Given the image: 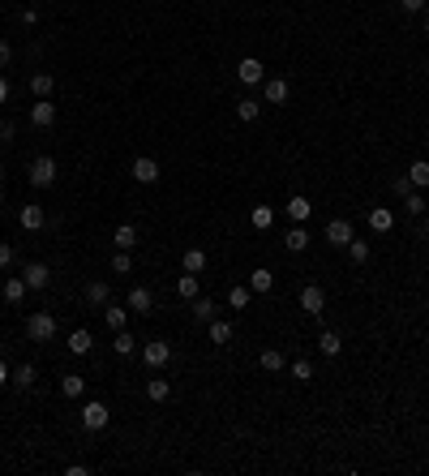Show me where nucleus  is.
I'll return each instance as SVG.
<instances>
[{
  "mask_svg": "<svg viewBox=\"0 0 429 476\" xmlns=\"http://www.w3.org/2000/svg\"><path fill=\"white\" fill-rule=\"evenodd\" d=\"M391 189H395V198H408V194H412V181H408V176H395Z\"/></svg>",
  "mask_w": 429,
  "mask_h": 476,
  "instance_id": "obj_43",
  "label": "nucleus"
},
{
  "mask_svg": "<svg viewBox=\"0 0 429 476\" xmlns=\"http://www.w3.org/2000/svg\"><path fill=\"white\" fill-rule=\"evenodd\" d=\"M26 181L35 185V189H52V185H56V159H52V155H39L35 163H30Z\"/></svg>",
  "mask_w": 429,
  "mask_h": 476,
  "instance_id": "obj_2",
  "label": "nucleus"
},
{
  "mask_svg": "<svg viewBox=\"0 0 429 476\" xmlns=\"http://www.w3.org/2000/svg\"><path fill=\"white\" fill-rule=\"evenodd\" d=\"M425 35H429V18H425Z\"/></svg>",
  "mask_w": 429,
  "mask_h": 476,
  "instance_id": "obj_49",
  "label": "nucleus"
},
{
  "mask_svg": "<svg viewBox=\"0 0 429 476\" xmlns=\"http://www.w3.org/2000/svg\"><path fill=\"white\" fill-rule=\"evenodd\" d=\"M13 262H18V249H13V245H5V241H0V271H5V266H13Z\"/></svg>",
  "mask_w": 429,
  "mask_h": 476,
  "instance_id": "obj_42",
  "label": "nucleus"
},
{
  "mask_svg": "<svg viewBox=\"0 0 429 476\" xmlns=\"http://www.w3.org/2000/svg\"><path fill=\"white\" fill-rule=\"evenodd\" d=\"M177 296H181V300H198V296H202V283H198V275L181 271V279H177Z\"/></svg>",
  "mask_w": 429,
  "mask_h": 476,
  "instance_id": "obj_22",
  "label": "nucleus"
},
{
  "mask_svg": "<svg viewBox=\"0 0 429 476\" xmlns=\"http://www.w3.org/2000/svg\"><path fill=\"white\" fill-rule=\"evenodd\" d=\"M5 382H13V373H9V365L0 360V386H5Z\"/></svg>",
  "mask_w": 429,
  "mask_h": 476,
  "instance_id": "obj_47",
  "label": "nucleus"
},
{
  "mask_svg": "<svg viewBox=\"0 0 429 476\" xmlns=\"http://www.w3.org/2000/svg\"><path fill=\"white\" fill-rule=\"evenodd\" d=\"M30 90H35V99H52L56 77H52V73H35V77H30Z\"/></svg>",
  "mask_w": 429,
  "mask_h": 476,
  "instance_id": "obj_26",
  "label": "nucleus"
},
{
  "mask_svg": "<svg viewBox=\"0 0 429 476\" xmlns=\"http://www.w3.org/2000/svg\"><path fill=\"white\" fill-rule=\"evenodd\" d=\"M283 211H288V219H292V224H305V219L313 215V202H309L305 194H292L288 202H283Z\"/></svg>",
  "mask_w": 429,
  "mask_h": 476,
  "instance_id": "obj_12",
  "label": "nucleus"
},
{
  "mask_svg": "<svg viewBox=\"0 0 429 476\" xmlns=\"http://www.w3.org/2000/svg\"><path fill=\"white\" fill-rule=\"evenodd\" d=\"M292 99V86L288 82H283V77H266V82H262V103H288Z\"/></svg>",
  "mask_w": 429,
  "mask_h": 476,
  "instance_id": "obj_9",
  "label": "nucleus"
},
{
  "mask_svg": "<svg viewBox=\"0 0 429 476\" xmlns=\"http://www.w3.org/2000/svg\"><path fill=\"white\" fill-rule=\"evenodd\" d=\"M408 181H412V189H429V159H417L408 168Z\"/></svg>",
  "mask_w": 429,
  "mask_h": 476,
  "instance_id": "obj_30",
  "label": "nucleus"
},
{
  "mask_svg": "<svg viewBox=\"0 0 429 476\" xmlns=\"http://www.w3.org/2000/svg\"><path fill=\"white\" fill-rule=\"evenodd\" d=\"M236 77H241L245 86H262L266 82V65H262L258 56H245L241 65H236Z\"/></svg>",
  "mask_w": 429,
  "mask_h": 476,
  "instance_id": "obj_7",
  "label": "nucleus"
},
{
  "mask_svg": "<svg viewBox=\"0 0 429 476\" xmlns=\"http://www.w3.org/2000/svg\"><path fill=\"white\" fill-rule=\"evenodd\" d=\"M425 5H429V0H400V9H404V13H421Z\"/></svg>",
  "mask_w": 429,
  "mask_h": 476,
  "instance_id": "obj_45",
  "label": "nucleus"
},
{
  "mask_svg": "<svg viewBox=\"0 0 429 476\" xmlns=\"http://www.w3.org/2000/svg\"><path fill=\"white\" fill-rule=\"evenodd\" d=\"M86 300H90V305H99V309H103L107 300H112V292H107V283H103V279H90V283H86Z\"/></svg>",
  "mask_w": 429,
  "mask_h": 476,
  "instance_id": "obj_28",
  "label": "nucleus"
},
{
  "mask_svg": "<svg viewBox=\"0 0 429 476\" xmlns=\"http://www.w3.org/2000/svg\"><path fill=\"white\" fill-rule=\"evenodd\" d=\"M146 399L151 404H168L172 399V382L168 378H146Z\"/></svg>",
  "mask_w": 429,
  "mask_h": 476,
  "instance_id": "obj_17",
  "label": "nucleus"
},
{
  "mask_svg": "<svg viewBox=\"0 0 429 476\" xmlns=\"http://www.w3.org/2000/svg\"><path fill=\"white\" fill-rule=\"evenodd\" d=\"M26 292H30V288H26L22 275H9V279H5V305H22Z\"/></svg>",
  "mask_w": 429,
  "mask_h": 476,
  "instance_id": "obj_18",
  "label": "nucleus"
},
{
  "mask_svg": "<svg viewBox=\"0 0 429 476\" xmlns=\"http://www.w3.org/2000/svg\"><path fill=\"white\" fill-rule=\"evenodd\" d=\"M317 352H322V356H339L343 352V339L335 335V330H322V335H317Z\"/></svg>",
  "mask_w": 429,
  "mask_h": 476,
  "instance_id": "obj_27",
  "label": "nucleus"
},
{
  "mask_svg": "<svg viewBox=\"0 0 429 476\" xmlns=\"http://www.w3.org/2000/svg\"><path fill=\"white\" fill-rule=\"evenodd\" d=\"M206 335H211V343H232V322H224V317H211V322H206Z\"/></svg>",
  "mask_w": 429,
  "mask_h": 476,
  "instance_id": "obj_20",
  "label": "nucleus"
},
{
  "mask_svg": "<svg viewBox=\"0 0 429 476\" xmlns=\"http://www.w3.org/2000/svg\"><path fill=\"white\" fill-rule=\"evenodd\" d=\"M103 322H107V330H125V322H129V313H125L120 305H112V300H107V305H103Z\"/></svg>",
  "mask_w": 429,
  "mask_h": 476,
  "instance_id": "obj_29",
  "label": "nucleus"
},
{
  "mask_svg": "<svg viewBox=\"0 0 429 476\" xmlns=\"http://www.w3.org/2000/svg\"><path fill=\"white\" fill-rule=\"evenodd\" d=\"M129 176H133L138 185H155L159 176H164V172H159V163H155L151 155H138L133 163H129Z\"/></svg>",
  "mask_w": 429,
  "mask_h": 476,
  "instance_id": "obj_5",
  "label": "nucleus"
},
{
  "mask_svg": "<svg viewBox=\"0 0 429 476\" xmlns=\"http://www.w3.org/2000/svg\"><path fill=\"white\" fill-rule=\"evenodd\" d=\"M249 296H253V292L245 288V283H236V288H228V305H232V309H249Z\"/></svg>",
  "mask_w": 429,
  "mask_h": 476,
  "instance_id": "obj_38",
  "label": "nucleus"
},
{
  "mask_svg": "<svg viewBox=\"0 0 429 476\" xmlns=\"http://www.w3.org/2000/svg\"><path fill=\"white\" fill-rule=\"evenodd\" d=\"M22 279H26V288H30V292H43L47 283H52V271H47L43 262H30L26 271H22Z\"/></svg>",
  "mask_w": 429,
  "mask_h": 476,
  "instance_id": "obj_11",
  "label": "nucleus"
},
{
  "mask_svg": "<svg viewBox=\"0 0 429 476\" xmlns=\"http://www.w3.org/2000/svg\"><path fill=\"white\" fill-rule=\"evenodd\" d=\"M30 124H35V129H52L56 124V103L52 99H35L30 103Z\"/></svg>",
  "mask_w": 429,
  "mask_h": 476,
  "instance_id": "obj_10",
  "label": "nucleus"
},
{
  "mask_svg": "<svg viewBox=\"0 0 429 476\" xmlns=\"http://www.w3.org/2000/svg\"><path fill=\"white\" fill-rule=\"evenodd\" d=\"M236 116H241L245 124L258 120V116H262V103H258V99H241V103H236Z\"/></svg>",
  "mask_w": 429,
  "mask_h": 476,
  "instance_id": "obj_36",
  "label": "nucleus"
},
{
  "mask_svg": "<svg viewBox=\"0 0 429 476\" xmlns=\"http://www.w3.org/2000/svg\"><path fill=\"white\" fill-rule=\"evenodd\" d=\"M35 378H39L35 365H18V369H13V386H18V391H30V386H35Z\"/></svg>",
  "mask_w": 429,
  "mask_h": 476,
  "instance_id": "obj_31",
  "label": "nucleus"
},
{
  "mask_svg": "<svg viewBox=\"0 0 429 476\" xmlns=\"http://www.w3.org/2000/svg\"><path fill=\"white\" fill-rule=\"evenodd\" d=\"M112 347H116V352H120V356H133V352H138V339L129 335V330H116V339H112Z\"/></svg>",
  "mask_w": 429,
  "mask_h": 476,
  "instance_id": "obj_37",
  "label": "nucleus"
},
{
  "mask_svg": "<svg viewBox=\"0 0 429 476\" xmlns=\"http://www.w3.org/2000/svg\"><path fill=\"white\" fill-rule=\"evenodd\" d=\"M129 309H133V313H142V317L155 313V296H151L146 288H129Z\"/></svg>",
  "mask_w": 429,
  "mask_h": 476,
  "instance_id": "obj_21",
  "label": "nucleus"
},
{
  "mask_svg": "<svg viewBox=\"0 0 429 476\" xmlns=\"http://www.w3.org/2000/svg\"><path fill=\"white\" fill-rule=\"evenodd\" d=\"M348 258H352L356 266H365V262H369V241H356V236H352V241H348Z\"/></svg>",
  "mask_w": 429,
  "mask_h": 476,
  "instance_id": "obj_35",
  "label": "nucleus"
},
{
  "mask_svg": "<svg viewBox=\"0 0 429 476\" xmlns=\"http://www.w3.org/2000/svg\"><path fill=\"white\" fill-rule=\"evenodd\" d=\"M300 309H305L309 317H322V309H326V292L317 288V283H305V288H300Z\"/></svg>",
  "mask_w": 429,
  "mask_h": 476,
  "instance_id": "obj_8",
  "label": "nucleus"
},
{
  "mask_svg": "<svg viewBox=\"0 0 429 476\" xmlns=\"http://www.w3.org/2000/svg\"><path fill=\"white\" fill-rule=\"evenodd\" d=\"M9 103V82H5V73H0V107Z\"/></svg>",
  "mask_w": 429,
  "mask_h": 476,
  "instance_id": "obj_46",
  "label": "nucleus"
},
{
  "mask_svg": "<svg viewBox=\"0 0 429 476\" xmlns=\"http://www.w3.org/2000/svg\"><path fill=\"white\" fill-rule=\"evenodd\" d=\"M18 224H22L26 232H43V224H47L43 206H35V202H30V206H22V211H18Z\"/></svg>",
  "mask_w": 429,
  "mask_h": 476,
  "instance_id": "obj_13",
  "label": "nucleus"
},
{
  "mask_svg": "<svg viewBox=\"0 0 429 476\" xmlns=\"http://www.w3.org/2000/svg\"><path fill=\"white\" fill-rule=\"evenodd\" d=\"M129 271H133L129 249H116V253H112V275H129Z\"/></svg>",
  "mask_w": 429,
  "mask_h": 476,
  "instance_id": "obj_39",
  "label": "nucleus"
},
{
  "mask_svg": "<svg viewBox=\"0 0 429 476\" xmlns=\"http://www.w3.org/2000/svg\"><path fill=\"white\" fill-rule=\"evenodd\" d=\"M258 365L266 373H283V352H279V347H266V352L258 356Z\"/></svg>",
  "mask_w": 429,
  "mask_h": 476,
  "instance_id": "obj_33",
  "label": "nucleus"
},
{
  "mask_svg": "<svg viewBox=\"0 0 429 476\" xmlns=\"http://www.w3.org/2000/svg\"><path fill=\"white\" fill-rule=\"evenodd\" d=\"M26 335L35 339V343H52V339H56V317L43 313V309L30 313V317H26Z\"/></svg>",
  "mask_w": 429,
  "mask_h": 476,
  "instance_id": "obj_1",
  "label": "nucleus"
},
{
  "mask_svg": "<svg viewBox=\"0 0 429 476\" xmlns=\"http://www.w3.org/2000/svg\"><path fill=\"white\" fill-rule=\"evenodd\" d=\"M112 245H116V249H133V245H138V228H133V224H120V228L112 232Z\"/></svg>",
  "mask_w": 429,
  "mask_h": 476,
  "instance_id": "obj_32",
  "label": "nucleus"
},
{
  "mask_svg": "<svg viewBox=\"0 0 429 476\" xmlns=\"http://www.w3.org/2000/svg\"><path fill=\"white\" fill-rule=\"evenodd\" d=\"M9 60H13V43H9V39H0V69H5Z\"/></svg>",
  "mask_w": 429,
  "mask_h": 476,
  "instance_id": "obj_44",
  "label": "nucleus"
},
{
  "mask_svg": "<svg viewBox=\"0 0 429 476\" xmlns=\"http://www.w3.org/2000/svg\"><path fill=\"white\" fill-rule=\"evenodd\" d=\"M288 373L296 378V382H313V365H309V360H292Z\"/></svg>",
  "mask_w": 429,
  "mask_h": 476,
  "instance_id": "obj_40",
  "label": "nucleus"
},
{
  "mask_svg": "<svg viewBox=\"0 0 429 476\" xmlns=\"http://www.w3.org/2000/svg\"><path fill=\"white\" fill-rule=\"evenodd\" d=\"M206 262H211V258H206V249H185L181 253V271H189V275H202Z\"/></svg>",
  "mask_w": 429,
  "mask_h": 476,
  "instance_id": "obj_15",
  "label": "nucleus"
},
{
  "mask_svg": "<svg viewBox=\"0 0 429 476\" xmlns=\"http://www.w3.org/2000/svg\"><path fill=\"white\" fill-rule=\"evenodd\" d=\"M271 288H275V275L266 271V266H258V271H249V292H253V296H266Z\"/></svg>",
  "mask_w": 429,
  "mask_h": 476,
  "instance_id": "obj_16",
  "label": "nucleus"
},
{
  "mask_svg": "<svg viewBox=\"0 0 429 476\" xmlns=\"http://www.w3.org/2000/svg\"><path fill=\"white\" fill-rule=\"evenodd\" d=\"M107 421H112V408H107L103 399H86V404H82V425H86L90 434L107 429Z\"/></svg>",
  "mask_w": 429,
  "mask_h": 476,
  "instance_id": "obj_3",
  "label": "nucleus"
},
{
  "mask_svg": "<svg viewBox=\"0 0 429 476\" xmlns=\"http://www.w3.org/2000/svg\"><path fill=\"white\" fill-rule=\"evenodd\" d=\"M138 352H142V360H146V369H164V365L172 360V343L168 339H146Z\"/></svg>",
  "mask_w": 429,
  "mask_h": 476,
  "instance_id": "obj_4",
  "label": "nucleus"
},
{
  "mask_svg": "<svg viewBox=\"0 0 429 476\" xmlns=\"http://www.w3.org/2000/svg\"><path fill=\"white\" fill-rule=\"evenodd\" d=\"M425 236H429V215H425Z\"/></svg>",
  "mask_w": 429,
  "mask_h": 476,
  "instance_id": "obj_48",
  "label": "nucleus"
},
{
  "mask_svg": "<svg viewBox=\"0 0 429 476\" xmlns=\"http://www.w3.org/2000/svg\"><path fill=\"white\" fill-rule=\"evenodd\" d=\"M0 206H5V194H0Z\"/></svg>",
  "mask_w": 429,
  "mask_h": 476,
  "instance_id": "obj_50",
  "label": "nucleus"
},
{
  "mask_svg": "<svg viewBox=\"0 0 429 476\" xmlns=\"http://www.w3.org/2000/svg\"><path fill=\"white\" fill-rule=\"evenodd\" d=\"M404 206H408V215H417V219L429 211V206H425V198H421V189H412V194L404 198Z\"/></svg>",
  "mask_w": 429,
  "mask_h": 476,
  "instance_id": "obj_41",
  "label": "nucleus"
},
{
  "mask_svg": "<svg viewBox=\"0 0 429 476\" xmlns=\"http://www.w3.org/2000/svg\"><path fill=\"white\" fill-rule=\"evenodd\" d=\"M60 395H65V399H82L86 395V378L82 373H65L60 378Z\"/></svg>",
  "mask_w": 429,
  "mask_h": 476,
  "instance_id": "obj_19",
  "label": "nucleus"
},
{
  "mask_svg": "<svg viewBox=\"0 0 429 476\" xmlns=\"http://www.w3.org/2000/svg\"><path fill=\"white\" fill-rule=\"evenodd\" d=\"M283 245H288V253H305V249H309V232L296 224V228L283 232Z\"/></svg>",
  "mask_w": 429,
  "mask_h": 476,
  "instance_id": "obj_23",
  "label": "nucleus"
},
{
  "mask_svg": "<svg viewBox=\"0 0 429 476\" xmlns=\"http://www.w3.org/2000/svg\"><path fill=\"white\" fill-rule=\"evenodd\" d=\"M249 224H253V232H266L275 224V206H253L249 211Z\"/></svg>",
  "mask_w": 429,
  "mask_h": 476,
  "instance_id": "obj_24",
  "label": "nucleus"
},
{
  "mask_svg": "<svg viewBox=\"0 0 429 476\" xmlns=\"http://www.w3.org/2000/svg\"><path fill=\"white\" fill-rule=\"evenodd\" d=\"M65 347H69V352H73V356H86V352H90V347H94V339H90V330H82V326H77V330H73V335H69V343H65Z\"/></svg>",
  "mask_w": 429,
  "mask_h": 476,
  "instance_id": "obj_25",
  "label": "nucleus"
},
{
  "mask_svg": "<svg viewBox=\"0 0 429 476\" xmlns=\"http://www.w3.org/2000/svg\"><path fill=\"white\" fill-rule=\"evenodd\" d=\"M352 224H348V219H330L326 224V232H322V241L326 245H335V249H348V241H352Z\"/></svg>",
  "mask_w": 429,
  "mask_h": 476,
  "instance_id": "obj_6",
  "label": "nucleus"
},
{
  "mask_svg": "<svg viewBox=\"0 0 429 476\" xmlns=\"http://www.w3.org/2000/svg\"><path fill=\"white\" fill-rule=\"evenodd\" d=\"M215 313H219V305H215L211 296H198V300H194V317H198V322H211Z\"/></svg>",
  "mask_w": 429,
  "mask_h": 476,
  "instance_id": "obj_34",
  "label": "nucleus"
},
{
  "mask_svg": "<svg viewBox=\"0 0 429 476\" xmlns=\"http://www.w3.org/2000/svg\"><path fill=\"white\" fill-rule=\"evenodd\" d=\"M369 228H374L378 236L395 232V211H391V206H374V211H369Z\"/></svg>",
  "mask_w": 429,
  "mask_h": 476,
  "instance_id": "obj_14",
  "label": "nucleus"
}]
</instances>
